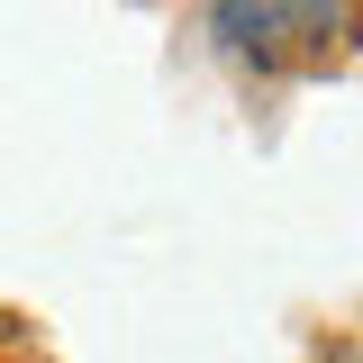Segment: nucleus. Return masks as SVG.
I'll list each match as a JSON object with an SVG mask.
<instances>
[{
	"label": "nucleus",
	"instance_id": "1",
	"mask_svg": "<svg viewBox=\"0 0 363 363\" xmlns=\"http://www.w3.org/2000/svg\"><path fill=\"white\" fill-rule=\"evenodd\" d=\"M336 37H345V0H209V45L255 73L318 64Z\"/></svg>",
	"mask_w": 363,
	"mask_h": 363
},
{
	"label": "nucleus",
	"instance_id": "2",
	"mask_svg": "<svg viewBox=\"0 0 363 363\" xmlns=\"http://www.w3.org/2000/svg\"><path fill=\"white\" fill-rule=\"evenodd\" d=\"M327 363H354V345H336V354H327Z\"/></svg>",
	"mask_w": 363,
	"mask_h": 363
}]
</instances>
